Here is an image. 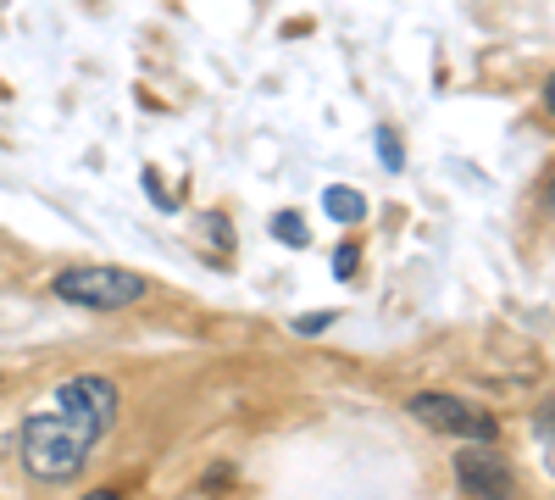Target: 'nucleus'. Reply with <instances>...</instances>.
<instances>
[{"instance_id": "nucleus-1", "label": "nucleus", "mask_w": 555, "mask_h": 500, "mask_svg": "<svg viewBox=\"0 0 555 500\" xmlns=\"http://www.w3.org/2000/svg\"><path fill=\"white\" fill-rule=\"evenodd\" d=\"M17 450H23V467H28L39 484H62V478H78V467L89 462L95 439H89L67 412H39V418L23 423Z\"/></svg>"}, {"instance_id": "nucleus-3", "label": "nucleus", "mask_w": 555, "mask_h": 500, "mask_svg": "<svg viewBox=\"0 0 555 500\" xmlns=\"http://www.w3.org/2000/svg\"><path fill=\"white\" fill-rule=\"evenodd\" d=\"M411 418L428 423L434 434H450V439H467V445H489L494 439V418L467 406L461 395H444V389H428V395H411Z\"/></svg>"}, {"instance_id": "nucleus-9", "label": "nucleus", "mask_w": 555, "mask_h": 500, "mask_svg": "<svg viewBox=\"0 0 555 500\" xmlns=\"http://www.w3.org/2000/svg\"><path fill=\"white\" fill-rule=\"evenodd\" d=\"M356 261H361V251H356V245H345V251L334 256V272H339V279H356Z\"/></svg>"}, {"instance_id": "nucleus-8", "label": "nucleus", "mask_w": 555, "mask_h": 500, "mask_svg": "<svg viewBox=\"0 0 555 500\" xmlns=\"http://www.w3.org/2000/svg\"><path fill=\"white\" fill-rule=\"evenodd\" d=\"M378 151H384V162H389V167L400 172V162H405V156H400V140H395V128H378Z\"/></svg>"}, {"instance_id": "nucleus-5", "label": "nucleus", "mask_w": 555, "mask_h": 500, "mask_svg": "<svg viewBox=\"0 0 555 500\" xmlns=\"http://www.w3.org/2000/svg\"><path fill=\"white\" fill-rule=\"evenodd\" d=\"M461 500H512V467H505L489 445H467L455 457Z\"/></svg>"}, {"instance_id": "nucleus-10", "label": "nucleus", "mask_w": 555, "mask_h": 500, "mask_svg": "<svg viewBox=\"0 0 555 500\" xmlns=\"http://www.w3.org/2000/svg\"><path fill=\"white\" fill-rule=\"evenodd\" d=\"M334 323V311H322V317H300V334H317V329H328Z\"/></svg>"}, {"instance_id": "nucleus-13", "label": "nucleus", "mask_w": 555, "mask_h": 500, "mask_svg": "<svg viewBox=\"0 0 555 500\" xmlns=\"http://www.w3.org/2000/svg\"><path fill=\"white\" fill-rule=\"evenodd\" d=\"M550 195H555V184H550Z\"/></svg>"}, {"instance_id": "nucleus-12", "label": "nucleus", "mask_w": 555, "mask_h": 500, "mask_svg": "<svg viewBox=\"0 0 555 500\" xmlns=\"http://www.w3.org/2000/svg\"><path fill=\"white\" fill-rule=\"evenodd\" d=\"M544 101H550V112H555V73H550V84H544Z\"/></svg>"}, {"instance_id": "nucleus-7", "label": "nucleus", "mask_w": 555, "mask_h": 500, "mask_svg": "<svg viewBox=\"0 0 555 500\" xmlns=\"http://www.w3.org/2000/svg\"><path fill=\"white\" fill-rule=\"evenodd\" d=\"M272 234L284 240V245H311V229L300 222V211H278L272 217Z\"/></svg>"}, {"instance_id": "nucleus-6", "label": "nucleus", "mask_w": 555, "mask_h": 500, "mask_svg": "<svg viewBox=\"0 0 555 500\" xmlns=\"http://www.w3.org/2000/svg\"><path fill=\"white\" fill-rule=\"evenodd\" d=\"M322 206H328L334 222H361V217H366V201H361L356 190H345V184H328V190H322Z\"/></svg>"}, {"instance_id": "nucleus-2", "label": "nucleus", "mask_w": 555, "mask_h": 500, "mask_svg": "<svg viewBox=\"0 0 555 500\" xmlns=\"http://www.w3.org/2000/svg\"><path fill=\"white\" fill-rule=\"evenodd\" d=\"M51 290L67 306H83V311H122L133 300H145V279L128 272V267H106V261H83V267L56 272Z\"/></svg>"}, {"instance_id": "nucleus-11", "label": "nucleus", "mask_w": 555, "mask_h": 500, "mask_svg": "<svg viewBox=\"0 0 555 500\" xmlns=\"http://www.w3.org/2000/svg\"><path fill=\"white\" fill-rule=\"evenodd\" d=\"M83 500H117V489H89Z\"/></svg>"}, {"instance_id": "nucleus-4", "label": "nucleus", "mask_w": 555, "mask_h": 500, "mask_svg": "<svg viewBox=\"0 0 555 500\" xmlns=\"http://www.w3.org/2000/svg\"><path fill=\"white\" fill-rule=\"evenodd\" d=\"M56 400H62V412H67L89 439H101V434L117 423V389H112L106 379H95V373L67 379V384L56 389Z\"/></svg>"}]
</instances>
